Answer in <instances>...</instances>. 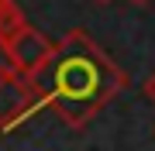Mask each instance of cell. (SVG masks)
Wrapping results in <instances>:
<instances>
[{"label":"cell","mask_w":155,"mask_h":151,"mask_svg":"<svg viewBox=\"0 0 155 151\" xmlns=\"http://www.w3.org/2000/svg\"><path fill=\"white\" fill-rule=\"evenodd\" d=\"M45 72H48L45 86L48 110L69 131H83L114 96L131 86L127 72L83 28H72L62 41H55V55Z\"/></svg>","instance_id":"6da1fadb"},{"label":"cell","mask_w":155,"mask_h":151,"mask_svg":"<svg viewBox=\"0 0 155 151\" xmlns=\"http://www.w3.org/2000/svg\"><path fill=\"white\" fill-rule=\"evenodd\" d=\"M45 106H48V100H45V86L38 79L17 72V69H7L0 76V134L17 131Z\"/></svg>","instance_id":"7a4b0ae2"},{"label":"cell","mask_w":155,"mask_h":151,"mask_svg":"<svg viewBox=\"0 0 155 151\" xmlns=\"http://www.w3.org/2000/svg\"><path fill=\"white\" fill-rule=\"evenodd\" d=\"M4 48H7V55H11V65L17 72L31 76V79H38L45 69H48L52 55H55V41H48L38 28H31V24H24L14 38H7Z\"/></svg>","instance_id":"3957f363"},{"label":"cell","mask_w":155,"mask_h":151,"mask_svg":"<svg viewBox=\"0 0 155 151\" xmlns=\"http://www.w3.org/2000/svg\"><path fill=\"white\" fill-rule=\"evenodd\" d=\"M28 24V17H24V11L14 4V0H7V4H0V41L14 38L17 31Z\"/></svg>","instance_id":"277c9868"},{"label":"cell","mask_w":155,"mask_h":151,"mask_svg":"<svg viewBox=\"0 0 155 151\" xmlns=\"http://www.w3.org/2000/svg\"><path fill=\"white\" fill-rule=\"evenodd\" d=\"M141 93H145V100H148V103H155V72L141 83Z\"/></svg>","instance_id":"5b68a950"},{"label":"cell","mask_w":155,"mask_h":151,"mask_svg":"<svg viewBox=\"0 0 155 151\" xmlns=\"http://www.w3.org/2000/svg\"><path fill=\"white\" fill-rule=\"evenodd\" d=\"M7 69H14V65H11V55H7V48H4V41H0V76H4Z\"/></svg>","instance_id":"8992f818"},{"label":"cell","mask_w":155,"mask_h":151,"mask_svg":"<svg viewBox=\"0 0 155 151\" xmlns=\"http://www.w3.org/2000/svg\"><path fill=\"white\" fill-rule=\"evenodd\" d=\"M127 4H134V7H148L152 0H127Z\"/></svg>","instance_id":"52a82bcc"},{"label":"cell","mask_w":155,"mask_h":151,"mask_svg":"<svg viewBox=\"0 0 155 151\" xmlns=\"http://www.w3.org/2000/svg\"><path fill=\"white\" fill-rule=\"evenodd\" d=\"M93 4H97V7H107V4H114V0H93Z\"/></svg>","instance_id":"ba28073f"},{"label":"cell","mask_w":155,"mask_h":151,"mask_svg":"<svg viewBox=\"0 0 155 151\" xmlns=\"http://www.w3.org/2000/svg\"><path fill=\"white\" fill-rule=\"evenodd\" d=\"M0 4H7V0H0Z\"/></svg>","instance_id":"9c48e42d"}]
</instances>
